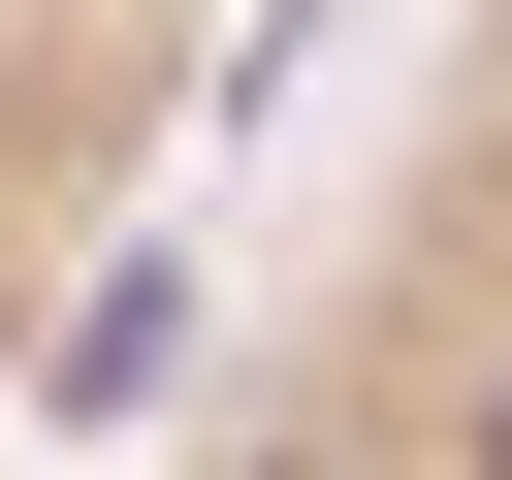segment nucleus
<instances>
[{"mask_svg":"<svg viewBox=\"0 0 512 480\" xmlns=\"http://www.w3.org/2000/svg\"><path fill=\"white\" fill-rule=\"evenodd\" d=\"M160 480H512V0H384L352 128L192 320Z\"/></svg>","mask_w":512,"mask_h":480,"instance_id":"f257e3e1","label":"nucleus"},{"mask_svg":"<svg viewBox=\"0 0 512 480\" xmlns=\"http://www.w3.org/2000/svg\"><path fill=\"white\" fill-rule=\"evenodd\" d=\"M256 64H288V0H0V416L160 288Z\"/></svg>","mask_w":512,"mask_h":480,"instance_id":"f03ea898","label":"nucleus"}]
</instances>
